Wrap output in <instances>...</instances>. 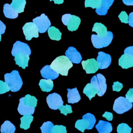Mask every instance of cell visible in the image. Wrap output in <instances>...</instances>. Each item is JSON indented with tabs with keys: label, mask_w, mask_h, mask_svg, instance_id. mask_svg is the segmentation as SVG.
Listing matches in <instances>:
<instances>
[{
	"label": "cell",
	"mask_w": 133,
	"mask_h": 133,
	"mask_svg": "<svg viewBox=\"0 0 133 133\" xmlns=\"http://www.w3.org/2000/svg\"><path fill=\"white\" fill-rule=\"evenodd\" d=\"M33 119V116L32 114H25L20 118L21 123L20 127L26 130L30 127V124Z\"/></svg>",
	"instance_id": "25"
},
{
	"label": "cell",
	"mask_w": 133,
	"mask_h": 133,
	"mask_svg": "<svg viewBox=\"0 0 133 133\" xmlns=\"http://www.w3.org/2000/svg\"><path fill=\"white\" fill-rule=\"evenodd\" d=\"M122 1L124 4L126 5H128V6L133 5V0H122Z\"/></svg>",
	"instance_id": "45"
},
{
	"label": "cell",
	"mask_w": 133,
	"mask_h": 133,
	"mask_svg": "<svg viewBox=\"0 0 133 133\" xmlns=\"http://www.w3.org/2000/svg\"><path fill=\"white\" fill-rule=\"evenodd\" d=\"M21 99L25 105L33 108H35L36 107L37 100L35 97L28 94L25 95V97L21 98Z\"/></svg>",
	"instance_id": "30"
},
{
	"label": "cell",
	"mask_w": 133,
	"mask_h": 133,
	"mask_svg": "<svg viewBox=\"0 0 133 133\" xmlns=\"http://www.w3.org/2000/svg\"><path fill=\"white\" fill-rule=\"evenodd\" d=\"M1 37H2V36H1V34H0V42H1Z\"/></svg>",
	"instance_id": "47"
},
{
	"label": "cell",
	"mask_w": 133,
	"mask_h": 133,
	"mask_svg": "<svg viewBox=\"0 0 133 133\" xmlns=\"http://www.w3.org/2000/svg\"><path fill=\"white\" fill-rule=\"evenodd\" d=\"M3 12L6 18L10 19H15L18 16V12L14 9L11 5L5 4L3 7Z\"/></svg>",
	"instance_id": "22"
},
{
	"label": "cell",
	"mask_w": 133,
	"mask_h": 133,
	"mask_svg": "<svg viewBox=\"0 0 133 133\" xmlns=\"http://www.w3.org/2000/svg\"><path fill=\"white\" fill-rule=\"evenodd\" d=\"M15 130V125L9 121H5L1 127V132L2 133H14Z\"/></svg>",
	"instance_id": "29"
},
{
	"label": "cell",
	"mask_w": 133,
	"mask_h": 133,
	"mask_svg": "<svg viewBox=\"0 0 133 133\" xmlns=\"http://www.w3.org/2000/svg\"><path fill=\"white\" fill-rule=\"evenodd\" d=\"M111 57L109 54L103 51H99L97 58L99 69H104L108 68L111 63Z\"/></svg>",
	"instance_id": "12"
},
{
	"label": "cell",
	"mask_w": 133,
	"mask_h": 133,
	"mask_svg": "<svg viewBox=\"0 0 133 133\" xmlns=\"http://www.w3.org/2000/svg\"><path fill=\"white\" fill-rule=\"evenodd\" d=\"M19 54H26L30 56L31 54V51L29 46L27 44L17 41L13 45L11 55L15 57V55Z\"/></svg>",
	"instance_id": "9"
},
{
	"label": "cell",
	"mask_w": 133,
	"mask_h": 133,
	"mask_svg": "<svg viewBox=\"0 0 133 133\" xmlns=\"http://www.w3.org/2000/svg\"><path fill=\"white\" fill-rule=\"evenodd\" d=\"M131 129L127 124L121 123L117 127V132L118 133H130Z\"/></svg>",
	"instance_id": "33"
},
{
	"label": "cell",
	"mask_w": 133,
	"mask_h": 133,
	"mask_svg": "<svg viewBox=\"0 0 133 133\" xmlns=\"http://www.w3.org/2000/svg\"><path fill=\"white\" fill-rule=\"evenodd\" d=\"M124 54H128L133 57V46H129L126 48L124 50Z\"/></svg>",
	"instance_id": "42"
},
{
	"label": "cell",
	"mask_w": 133,
	"mask_h": 133,
	"mask_svg": "<svg viewBox=\"0 0 133 133\" xmlns=\"http://www.w3.org/2000/svg\"><path fill=\"white\" fill-rule=\"evenodd\" d=\"M83 93L88 97L89 100H91L95 96L96 94L98 93V91L92 84L88 83L83 89Z\"/></svg>",
	"instance_id": "23"
},
{
	"label": "cell",
	"mask_w": 133,
	"mask_h": 133,
	"mask_svg": "<svg viewBox=\"0 0 133 133\" xmlns=\"http://www.w3.org/2000/svg\"><path fill=\"white\" fill-rule=\"evenodd\" d=\"M4 79L12 92L19 91L23 84L19 72L17 70H13L10 73H6L4 75Z\"/></svg>",
	"instance_id": "2"
},
{
	"label": "cell",
	"mask_w": 133,
	"mask_h": 133,
	"mask_svg": "<svg viewBox=\"0 0 133 133\" xmlns=\"http://www.w3.org/2000/svg\"><path fill=\"white\" fill-rule=\"evenodd\" d=\"M95 127L99 133H110L112 130V124L103 120H100Z\"/></svg>",
	"instance_id": "16"
},
{
	"label": "cell",
	"mask_w": 133,
	"mask_h": 133,
	"mask_svg": "<svg viewBox=\"0 0 133 133\" xmlns=\"http://www.w3.org/2000/svg\"><path fill=\"white\" fill-rule=\"evenodd\" d=\"M118 65L123 69H128L133 66V57L128 54H124L118 60Z\"/></svg>",
	"instance_id": "15"
},
{
	"label": "cell",
	"mask_w": 133,
	"mask_h": 133,
	"mask_svg": "<svg viewBox=\"0 0 133 133\" xmlns=\"http://www.w3.org/2000/svg\"><path fill=\"white\" fill-rule=\"evenodd\" d=\"M83 68L85 70L87 74L96 73L99 69L98 63L94 58L87 59L86 61H82Z\"/></svg>",
	"instance_id": "11"
},
{
	"label": "cell",
	"mask_w": 133,
	"mask_h": 133,
	"mask_svg": "<svg viewBox=\"0 0 133 133\" xmlns=\"http://www.w3.org/2000/svg\"><path fill=\"white\" fill-rule=\"evenodd\" d=\"M9 90L10 88L5 82H4L3 81H0V94L6 93Z\"/></svg>",
	"instance_id": "36"
},
{
	"label": "cell",
	"mask_w": 133,
	"mask_h": 133,
	"mask_svg": "<svg viewBox=\"0 0 133 133\" xmlns=\"http://www.w3.org/2000/svg\"><path fill=\"white\" fill-rule=\"evenodd\" d=\"M46 101L49 108L52 110L58 109L63 104L61 97L56 92L49 94L46 98Z\"/></svg>",
	"instance_id": "10"
},
{
	"label": "cell",
	"mask_w": 133,
	"mask_h": 133,
	"mask_svg": "<svg viewBox=\"0 0 133 133\" xmlns=\"http://www.w3.org/2000/svg\"><path fill=\"white\" fill-rule=\"evenodd\" d=\"M126 98L130 102L133 103V88H130L125 95Z\"/></svg>",
	"instance_id": "39"
},
{
	"label": "cell",
	"mask_w": 133,
	"mask_h": 133,
	"mask_svg": "<svg viewBox=\"0 0 133 133\" xmlns=\"http://www.w3.org/2000/svg\"><path fill=\"white\" fill-rule=\"evenodd\" d=\"M102 117H105L109 121H111L113 119V114L111 112H105V113L102 115Z\"/></svg>",
	"instance_id": "41"
},
{
	"label": "cell",
	"mask_w": 133,
	"mask_h": 133,
	"mask_svg": "<svg viewBox=\"0 0 133 133\" xmlns=\"http://www.w3.org/2000/svg\"><path fill=\"white\" fill-rule=\"evenodd\" d=\"M118 17L122 22L124 23H128V16L127 15V13L125 11H122Z\"/></svg>",
	"instance_id": "37"
},
{
	"label": "cell",
	"mask_w": 133,
	"mask_h": 133,
	"mask_svg": "<svg viewBox=\"0 0 133 133\" xmlns=\"http://www.w3.org/2000/svg\"><path fill=\"white\" fill-rule=\"evenodd\" d=\"M114 0H102L101 4L99 8L96 10V13L100 16L105 15L109 8L112 6Z\"/></svg>",
	"instance_id": "19"
},
{
	"label": "cell",
	"mask_w": 133,
	"mask_h": 133,
	"mask_svg": "<svg viewBox=\"0 0 133 133\" xmlns=\"http://www.w3.org/2000/svg\"><path fill=\"white\" fill-rule=\"evenodd\" d=\"M71 16H72V15H71L70 14H64L62 16V23L65 25H66L69 19H70V18L71 17Z\"/></svg>",
	"instance_id": "40"
},
{
	"label": "cell",
	"mask_w": 133,
	"mask_h": 133,
	"mask_svg": "<svg viewBox=\"0 0 133 133\" xmlns=\"http://www.w3.org/2000/svg\"><path fill=\"white\" fill-rule=\"evenodd\" d=\"M65 56L74 63L78 64L82 59L81 54L74 47H69L65 52Z\"/></svg>",
	"instance_id": "13"
},
{
	"label": "cell",
	"mask_w": 133,
	"mask_h": 133,
	"mask_svg": "<svg viewBox=\"0 0 133 133\" xmlns=\"http://www.w3.org/2000/svg\"><path fill=\"white\" fill-rule=\"evenodd\" d=\"M90 83L98 90V96L100 97L103 96L107 90V85L106 84V79L102 74L98 73L94 75L91 79Z\"/></svg>",
	"instance_id": "5"
},
{
	"label": "cell",
	"mask_w": 133,
	"mask_h": 133,
	"mask_svg": "<svg viewBox=\"0 0 133 133\" xmlns=\"http://www.w3.org/2000/svg\"><path fill=\"white\" fill-rule=\"evenodd\" d=\"M96 119L91 113H88L82 116V119H78L75 122V127L82 132L85 129H91L95 125Z\"/></svg>",
	"instance_id": "3"
},
{
	"label": "cell",
	"mask_w": 133,
	"mask_h": 133,
	"mask_svg": "<svg viewBox=\"0 0 133 133\" xmlns=\"http://www.w3.org/2000/svg\"><path fill=\"white\" fill-rule=\"evenodd\" d=\"M58 109L60 111L61 113L63 114L64 115H66L68 113H71L72 112V107L70 105L66 104L65 105H62L59 107Z\"/></svg>",
	"instance_id": "35"
},
{
	"label": "cell",
	"mask_w": 133,
	"mask_h": 133,
	"mask_svg": "<svg viewBox=\"0 0 133 133\" xmlns=\"http://www.w3.org/2000/svg\"><path fill=\"white\" fill-rule=\"evenodd\" d=\"M6 29V25L4 23L0 20V34H3L5 33Z\"/></svg>",
	"instance_id": "44"
},
{
	"label": "cell",
	"mask_w": 133,
	"mask_h": 133,
	"mask_svg": "<svg viewBox=\"0 0 133 133\" xmlns=\"http://www.w3.org/2000/svg\"></svg>",
	"instance_id": "48"
},
{
	"label": "cell",
	"mask_w": 133,
	"mask_h": 133,
	"mask_svg": "<svg viewBox=\"0 0 133 133\" xmlns=\"http://www.w3.org/2000/svg\"><path fill=\"white\" fill-rule=\"evenodd\" d=\"M42 76L45 79H55L59 76V73L52 69L50 65H46L44 66L41 70Z\"/></svg>",
	"instance_id": "14"
},
{
	"label": "cell",
	"mask_w": 133,
	"mask_h": 133,
	"mask_svg": "<svg viewBox=\"0 0 133 133\" xmlns=\"http://www.w3.org/2000/svg\"><path fill=\"white\" fill-rule=\"evenodd\" d=\"M24 35L27 41L31 40L33 37L37 38L39 36L38 29L34 22H27L22 28Z\"/></svg>",
	"instance_id": "7"
},
{
	"label": "cell",
	"mask_w": 133,
	"mask_h": 133,
	"mask_svg": "<svg viewBox=\"0 0 133 133\" xmlns=\"http://www.w3.org/2000/svg\"><path fill=\"white\" fill-rule=\"evenodd\" d=\"M92 32H96L99 36H105L108 33L107 27L101 23L96 22L92 29Z\"/></svg>",
	"instance_id": "26"
},
{
	"label": "cell",
	"mask_w": 133,
	"mask_h": 133,
	"mask_svg": "<svg viewBox=\"0 0 133 133\" xmlns=\"http://www.w3.org/2000/svg\"><path fill=\"white\" fill-rule=\"evenodd\" d=\"M102 0H85V7L97 9L100 7Z\"/></svg>",
	"instance_id": "31"
},
{
	"label": "cell",
	"mask_w": 133,
	"mask_h": 133,
	"mask_svg": "<svg viewBox=\"0 0 133 133\" xmlns=\"http://www.w3.org/2000/svg\"><path fill=\"white\" fill-rule=\"evenodd\" d=\"M39 86L43 91L49 92L52 89L54 84L51 79H41L39 83Z\"/></svg>",
	"instance_id": "24"
},
{
	"label": "cell",
	"mask_w": 133,
	"mask_h": 133,
	"mask_svg": "<svg viewBox=\"0 0 133 133\" xmlns=\"http://www.w3.org/2000/svg\"><path fill=\"white\" fill-rule=\"evenodd\" d=\"M132 104L126 98L119 97L114 102L113 110L118 114H123L131 109Z\"/></svg>",
	"instance_id": "6"
},
{
	"label": "cell",
	"mask_w": 133,
	"mask_h": 133,
	"mask_svg": "<svg viewBox=\"0 0 133 133\" xmlns=\"http://www.w3.org/2000/svg\"><path fill=\"white\" fill-rule=\"evenodd\" d=\"M128 23L130 26L133 27V12L130 13L129 15Z\"/></svg>",
	"instance_id": "43"
},
{
	"label": "cell",
	"mask_w": 133,
	"mask_h": 133,
	"mask_svg": "<svg viewBox=\"0 0 133 133\" xmlns=\"http://www.w3.org/2000/svg\"><path fill=\"white\" fill-rule=\"evenodd\" d=\"M113 33L111 31H108L105 36H99L98 35L92 34L91 40L93 46L96 48H101L108 46L112 41Z\"/></svg>",
	"instance_id": "4"
},
{
	"label": "cell",
	"mask_w": 133,
	"mask_h": 133,
	"mask_svg": "<svg viewBox=\"0 0 133 133\" xmlns=\"http://www.w3.org/2000/svg\"><path fill=\"white\" fill-rule=\"evenodd\" d=\"M54 1V3L57 4H61L63 3V0H50V1Z\"/></svg>",
	"instance_id": "46"
},
{
	"label": "cell",
	"mask_w": 133,
	"mask_h": 133,
	"mask_svg": "<svg viewBox=\"0 0 133 133\" xmlns=\"http://www.w3.org/2000/svg\"><path fill=\"white\" fill-rule=\"evenodd\" d=\"M48 34L51 39L59 41L61 38L62 33L55 26H49L48 29Z\"/></svg>",
	"instance_id": "27"
},
{
	"label": "cell",
	"mask_w": 133,
	"mask_h": 133,
	"mask_svg": "<svg viewBox=\"0 0 133 133\" xmlns=\"http://www.w3.org/2000/svg\"><path fill=\"white\" fill-rule=\"evenodd\" d=\"M68 102L69 103H75L81 100V96L76 88H68Z\"/></svg>",
	"instance_id": "18"
},
{
	"label": "cell",
	"mask_w": 133,
	"mask_h": 133,
	"mask_svg": "<svg viewBox=\"0 0 133 133\" xmlns=\"http://www.w3.org/2000/svg\"><path fill=\"white\" fill-rule=\"evenodd\" d=\"M33 22L36 25L40 33H44L46 32L51 25L49 19L44 14H42L40 16L33 19Z\"/></svg>",
	"instance_id": "8"
},
{
	"label": "cell",
	"mask_w": 133,
	"mask_h": 133,
	"mask_svg": "<svg viewBox=\"0 0 133 133\" xmlns=\"http://www.w3.org/2000/svg\"><path fill=\"white\" fill-rule=\"evenodd\" d=\"M25 4V0H12L10 5L18 13H21L23 12Z\"/></svg>",
	"instance_id": "28"
},
{
	"label": "cell",
	"mask_w": 133,
	"mask_h": 133,
	"mask_svg": "<svg viewBox=\"0 0 133 133\" xmlns=\"http://www.w3.org/2000/svg\"><path fill=\"white\" fill-rule=\"evenodd\" d=\"M53 126V123L50 121H48L44 122L40 127V129L42 133H51Z\"/></svg>",
	"instance_id": "32"
},
{
	"label": "cell",
	"mask_w": 133,
	"mask_h": 133,
	"mask_svg": "<svg viewBox=\"0 0 133 133\" xmlns=\"http://www.w3.org/2000/svg\"><path fill=\"white\" fill-rule=\"evenodd\" d=\"M30 59L29 55L26 54H17L15 56L16 64L22 69H25L28 65V62Z\"/></svg>",
	"instance_id": "17"
},
{
	"label": "cell",
	"mask_w": 133,
	"mask_h": 133,
	"mask_svg": "<svg viewBox=\"0 0 133 133\" xmlns=\"http://www.w3.org/2000/svg\"><path fill=\"white\" fill-rule=\"evenodd\" d=\"M66 127L63 125H54L51 133H66Z\"/></svg>",
	"instance_id": "34"
},
{
	"label": "cell",
	"mask_w": 133,
	"mask_h": 133,
	"mask_svg": "<svg viewBox=\"0 0 133 133\" xmlns=\"http://www.w3.org/2000/svg\"><path fill=\"white\" fill-rule=\"evenodd\" d=\"M81 23V19L75 15H72L69 19L66 26L68 29L70 31H76Z\"/></svg>",
	"instance_id": "20"
},
{
	"label": "cell",
	"mask_w": 133,
	"mask_h": 133,
	"mask_svg": "<svg viewBox=\"0 0 133 133\" xmlns=\"http://www.w3.org/2000/svg\"><path fill=\"white\" fill-rule=\"evenodd\" d=\"M35 108L30 107L25 105L21 99H19V103L18 107V111L20 114L23 115L25 114H33L34 113Z\"/></svg>",
	"instance_id": "21"
},
{
	"label": "cell",
	"mask_w": 133,
	"mask_h": 133,
	"mask_svg": "<svg viewBox=\"0 0 133 133\" xmlns=\"http://www.w3.org/2000/svg\"><path fill=\"white\" fill-rule=\"evenodd\" d=\"M50 66L58 73L67 76L69 69L73 66V63L65 56H60L51 62Z\"/></svg>",
	"instance_id": "1"
},
{
	"label": "cell",
	"mask_w": 133,
	"mask_h": 133,
	"mask_svg": "<svg viewBox=\"0 0 133 133\" xmlns=\"http://www.w3.org/2000/svg\"><path fill=\"white\" fill-rule=\"evenodd\" d=\"M123 87V85L122 83L118 82H115L113 83V85L112 86L113 90L115 91L119 92Z\"/></svg>",
	"instance_id": "38"
}]
</instances>
